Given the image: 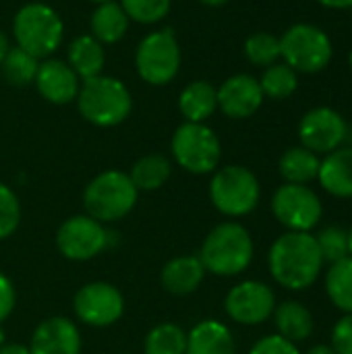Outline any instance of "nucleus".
<instances>
[{"instance_id":"1","label":"nucleus","mask_w":352,"mask_h":354,"mask_svg":"<svg viewBox=\"0 0 352 354\" xmlns=\"http://www.w3.org/2000/svg\"><path fill=\"white\" fill-rule=\"evenodd\" d=\"M268 268L278 286L301 292L313 286L322 276L324 257L311 232L286 230L272 243Z\"/></svg>"},{"instance_id":"2","label":"nucleus","mask_w":352,"mask_h":354,"mask_svg":"<svg viewBox=\"0 0 352 354\" xmlns=\"http://www.w3.org/2000/svg\"><path fill=\"white\" fill-rule=\"evenodd\" d=\"M253 253L255 245L251 232L239 222H222L210 230L197 257L207 274L232 278L251 266Z\"/></svg>"},{"instance_id":"3","label":"nucleus","mask_w":352,"mask_h":354,"mask_svg":"<svg viewBox=\"0 0 352 354\" xmlns=\"http://www.w3.org/2000/svg\"><path fill=\"white\" fill-rule=\"evenodd\" d=\"M79 114L93 127H116L129 118L133 112V95L129 87L108 75H98L93 79L81 81L77 93Z\"/></svg>"},{"instance_id":"4","label":"nucleus","mask_w":352,"mask_h":354,"mask_svg":"<svg viewBox=\"0 0 352 354\" xmlns=\"http://www.w3.org/2000/svg\"><path fill=\"white\" fill-rule=\"evenodd\" d=\"M12 35L19 48L37 60H44L62 46L64 23L50 4L29 2L17 10L12 19Z\"/></svg>"},{"instance_id":"5","label":"nucleus","mask_w":352,"mask_h":354,"mask_svg":"<svg viewBox=\"0 0 352 354\" xmlns=\"http://www.w3.org/2000/svg\"><path fill=\"white\" fill-rule=\"evenodd\" d=\"M139 199V191L133 185L129 172L106 170L89 180L83 191L85 214L98 222H116L129 216Z\"/></svg>"},{"instance_id":"6","label":"nucleus","mask_w":352,"mask_h":354,"mask_svg":"<svg viewBox=\"0 0 352 354\" xmlns=\"http://www.w3.org/2000/svg\"><path fill=\"white\" fill-rule=\"evenodd\" d=\"M261 199V185L245 166L228 164L214 172L210 180V201L212 205L228 216V218H243L249 216Z\"/></svg>"},{"instance_id":"7","label":"nucleus","mask_w":352,"mask_h":354,"mask_svg":"<svg viewBox=\"0 0 352 354\" xmlns=\"http://www.w3.org/2000/svg\"><path fill=\"white\" fill-rule=\"evenodd\" d=\"M330 35L311 23H295L280 35V60L297 73L313 75L332 62Z\"/></svg>"},{"instance_id":"8","label":"nucleus","mask_w":352,"mask_h":354,"mask_svg":"<svg viewBox=\"0 0 352 354\" xmlns=\"http://www.w3.org/2000/svg\"><path fill=\"white\" fill-rule=\"evenodd\" d=\"M174 162L191 174H210L222 160V143L205 122H183L170 141Z\"/></svg>"},{"instance_id":"9","label":"nucleus","mask_w":352,"mask_h":354,"mask_svg":"<svg viewBox=\"0 0 352 354\" xmlns=\"http://www.w3.org/2000/svg\"><path fill=\"white\" fill-rule=\"evenodd\" d=\"M180 60L183 54L176 33L168 27L147 33L135 50V68L139 77L154 87L174 81L180 71Z\"/></svg>"},{"instance_id":"10","label":"nucleus","mask_w":352,"mask_h":354,"mask_svg":"<svg viewBox=\"0 0 352 354\" xmlns=\"http://www.w3.org/2000/svg\"><path fill=\"white\" fill-rule=\"evenodd\" d=\"M272 214L293 232H311L324 218V203L309 185L284 183L272 195Z\"/></svg>"},{"instance_id":"11","label":"nucleus","mask_w":352,"mask_h":354,"mask_svg":"<svg viewBox=\"0 0 352 354\" xmlns=\"http://www.w3.org/2000/svg\"><path fill=\"white\" fill-rule=\"evenodd\" d=\"M110 232L102 222L87 214L64 220L56 232V247L62 257L71 261H89L110 245Z\"/></svg>"},{"instance_id":"12","label":"nucleus","mask_w":352,"mask_h":354,"mask_svg":"<svg viewBox=\"0 0 352 354\" xmlns=\"http://www.w3.org/2000/svg\"><path fill=\"white\" fill-rule=\"evenodd\" d=\"M75 315L89 328H110L124 313L122 292L108 282H89L73 299Z\"/></svg>"},{"instance_id":"13","label":"nucleus","mask_w":352,"mask_h":354,"mask_svg":"<svg viewBox=\"0 0 352 354\" xmlns=\"http://www.w3.org/2000/svg\"><path fill=\"white\" fill-rule=\"evenodd\" d=\"M276 309L274 290L259 280H243L232 286L224 299L226 315L241 326H261Z\"/></svg>"},{"instance_id":"14","label":"nucleus","mask_w":352,"mask_h":354,"mask_svg":"<svg viewBox=\"0 0 352 354\" xmlns=\"http://www.w3.org/2000/svg\"><path fill=\"white\" fill-rule=\"evenodd\" d=\"M346 135H349V124L344 116L330 106H317L307 110L299 122L301 145L317 156H326L342 147Z\"/></svg>"},{"instance_id":"15","label":"nucleus","mask_w":352,"mask_h":354,"mask_svg":"<svg viewBox=\"0 0 352 354\" xmlns=\"http://www.w3.org/2000/svg\"><path fill=\"white\" fill-rule=\"evenodd\" d=\"M218 89V108L224 116L232 120L251 118L263 104V91L259 87V79L247 73H239L228 77Z\"/></svg>"},{"instance_id":"16","label":"nucleus","mask_w":352,"mask_h":354,"mask_svg":"<svg viewBox=\"0 0 352 354\" xmlns=\"http://www.w3.org/2000/svg\"><path fill=\"white\" fill-rule=\"evenodd\" d=\"M33 83L39 95L54 106L75 102L81 87V79L77 77V73L68 66V62L60 58H44L37 66Z\"/></svg>"},{"instance_id":"17","label":"nucleus","mask_w":352,"mask_h":354,"mask_svg":"<svg viewBox=\"0 0 352 354\" xmlns=\"http://www.w3.org/2000/svg\"><path fill=\"white\" fill-rule=\"evenodd\" d=\"M81 332L68 317H48L31 334V354H81Z\"/></svg>"},{"instance_id":"18","label":"nucleus","mask_w":352,"mask_h":354,"mask_svg":"<svg viewBox=\"0 0 352 354\" xmlns=\"http://www.w3.org/2000/svg\"><path fill=\"white\" fill-rule=\"evenodd\" d=\"M205 274L207 272L197 255H180V257L170 259L162 268L160 282L166 292L174 297H187V295H193L201 286Z\"/></svg>"},{"instance_id":"19","label":"nucleus","mask_w":352,"mask_h":354,"mask_svg":"<svg viewBox=\"0 0 352 354\" xmlns=\"http://www.w3.org/2000/svg\"><path fill=\"white\" fill-rule=\"evenodd\" d=\"M317 183L322 189L338 199H352V147H338L319 164Z\"/></svg>"},{"instance_id":"20","label":"nucleus","mask_w":352,"mask_h":354,"mask_svg":"<svg viewBox=\"0 0 352 354\" xmlns=\"http://www.w3.org/2000/svg\"><path fill=\"white\" fill-rule=\"evenodd\" d=\"M185 354H237L230 328L218 319H203L187 332Z\"/></svg>"},{"instance_id":"21","label":"nucleus","mask_w":352,"mask_h":354,"mask_svg":"<svg viewBox=\"0 0 352 354\" xmlns=\"http://www.w3.org/2000/svg\"><path fill=\"white\" fill-rule=\"evenodd\" d=\"M272 317H274L276 334H280L282 338L295 344L305 342L315 330L313 313L299 301H284L276 305Z\"/></svg>"},{"instance_id":"22","label":"nucleus","mask_w":352,"mask_h":354,"mask_svg":"<svg viewBox=\"0 0 352 354\" xmlns=\"http://www.w3.org/2000/svg\"><path fill=\"white\" fill-rule=\"evenodd\" d=\"M185 122H205L218 110V89L210 81H191L178 95Z\"/></svg>"},{"instance_id":"23","label":"nucleus","mask_w":352,"mask_h":354,"mask_svg":"<svg viewBox=\"0 0 352 354\" xmlns=\"http://www.w3.org/2000/svg\"><path fill=\"white\" fill-rule=\"evenodd\" d=\"M68 66L77 73L81 81L93 79L102 75L104 64H106V52L104 44H100L91 33L87 35H77L68 44Z\"/></svg>"},{"instance_id":"24","label":"nucleus","mask_w":352,"mask_h":354,"mask_svg":"<svg viewBox=\"0 0 352 354\" xmlns=\"http://www.w3.org/2000/svg\"><path fill=\"white\" fill-rule=\"evenodd\" d=\"M129 17L122 10L120 2L116 0H108L95 6L93 15H91V35L100 41V44H116L120 41L127 31H129Z\"/></svg>"},{"instance_id":"25","label":"nucleus","mask_w":352,"mask_h":354,"mask_svg":"<svg viewBox=\"0 0 352 354\" xmlns=\"http://www.w3.org/2000/svg\"><path fill=\"white\" fill-rule=\"evenodd\" d=\"M319 164H322V158L317 153H313L311 149H307L303 145H297V147H288L280 156L278 172L284 178V183L309 185V183L317 180Z\"/></svg>"},{"instance_id":"26","label":"nucleus","mask_w":352,"mask_h":354,"mask_svg":"<svg viewBox=\"0 0 352 354\" xmlns=\"http://www.w3.org/2000/svg\"><path fill=\"white\" fill-rule=\"evenodd\" d=\"M170 174H172V164L162 153H149L139 158L129 172L137 191H158L168 183Z\"/></svg>"},{"instance_id":"27","label":"nucleus","mask_w":352,"mask_h":354,"mask_svg":"<svg viewBox=\"0 0 352 354\" xmlns=\"http://www.w3.org/2000/svg\"><path fill=\"white\" fill-rule=\"evenodd\" d=\"M326 295L342 313H352V257L330 263L326 272Z\"/></svg>"},{"instance_id":"28","label":"nucleus","mask_w":352,"mask_h":354,"mask_svg":"<svg viewBox=\"0 0 352 354\" xmlns=\"http://www.w3.org/2000/svg\"><path fill=\"white\" fill-rule=\"evenodd\" d=\"M259 87L263 91V97L270 100H286L290 97L299 87V73L293 71L284 62H274L263 68V75L259 79Z\"/></svg>"},{"instance_id":"29","label":"nucleus","mask_w":352,"mask_h":354,"mask_svg":"<svg viewBox=\"0 0 352 354\" xmlns=\"http://www.w3.org/2000/svg\"><path fill=\"white\" fill-rule=\"evenodd\" d=\"M187 332L176 324H160L151 328L143 342V354H185Z\"/></svg>"},{"instance_id":"30","label":"nucleus","mask_w":352,"mask_h":354,"mask_svg":"<svg viewBox=\"0 0 352 354\" xmlns=\"http://www.w3.org/2000/svg\"><path fill=\"white\" fill-rule=\"evenodd\" d=\"M37 66H39V60L19 46H15V48L10 46V50L6 52V56L0 64L2 77L6 79V83H10L15 87L31 85L35 81Z\"/></svg>"},{"instance_id":"31","label":"nucleus","mask_w":352,"mask_h":354,"mask_svg":"<svg viewBox=\"0 0 352 354\" xmlns=\"http://www.w3.org/2000/svg\"><path fill=\"white\" fill-rule=\"evenodd\" d=\"M245 58L255 66H270L280 60V37L270 31H255L245 39Z\"/></svg>"},{"instance_id":"32","label":"nucleus","mask_w":352,"mask_h":354,"mask_svg":"<svg viewBox=\"0 0 352 354\" xmlns=\"http://www.w3.org/2000/svg\"><path fill=\"white\" fill-rule=\"evenodd\" d=\"M120 6L127 12L129 21L154 25L170 12L172 0H120Z\"/></svg>"},{"instance_id":"33","label":"nucleus","mask_w":352,"mask_h":354,"mask_svg":"<svg viewBox=\"0 0 352 354\" xmlns=\"http://www.w3.org/2000/svg\"><path fill=\"white\" fill-rule=\"evenodd\" d=\"M319 253L324 257V263H336L344 257H349V241L346 230L340 226H326L315 236Z\"/></svg>"},{"instance_id":"34","label":"nucleus","mask_w":352,"mask_h":354,"mask_svg":"<svg viewBox=\"0 0 352 354\" xmlns=\"http://www.w3.org/2000/svg\"><path fill=\"white\" fill-rule=\"evenodd\" d=\"M21 222V203L17 193L0 183V241L8 239L15 234V230L19 228Z\"/></svg>"},{"instance_id":"35","label":"nucleus","mask_w":352,"mask_h":354,"mask_svg":"<svg viewBox=\"0 0 352 354\" xmlns=\"http://www.w3.org/2000/svg\"><path fill=\"white\" fill-rule=\"evenodd\" d=\"M249 354H301V351L295 342L282 338L280 334H270L259 338L251 346Z\"/></svg>"},{"instance_id":"36","label":"nucleus","mask_w":352,"mask_h":354,"mask_svg":"<svg viewBox=\"0 0 352 354\" xmlns=\"http://www.w3.org/2000/svg\"><path fill=\"white\" fill-rule=\"evenodd\" d=\"M336 354H352V313H344L334 330H332V344Z\"/></svg>"},{"instance_id":"37","label":"nucleus","mask_w":352,"mask_h":354,"mask_svg":"<svg viewBox=\"0 0 352 354\" xmlns=\"http://www.w3.org/2000/svg\"><path fill=\"white\" fill-rule=\"evenodd\" d=\"M15 305H17V290H15L10 278L0 272V326L12 313Z\"/></svg>"},{"instance_id":"38","label":"nucleus","mask_w":352,"mask_h":354,"mask_svg":"<svg viewBox=\"0 0 352 354\" xmlns=\"http://www.w3.org/2000/svg\"><path fill=\"white\" fill-rule=\"evenodd\" d=\"M322 6L332 8V10H346L352 8V0H317Z\"/></svg>"},{"instance_id":"39","label":"nucleus","mask_w":352,"mask_h":354,"mask_svg":"<svg viewBox=\"0 0 352 354\" xmlns=\"http://www.w3.org/2000/svg\"><path fill=\"white\" fill-rule=\"evenodd\" d=\"M0 354H31L29 346L23 344H2L0 346Z\"/></svg>"},{"instance_id":"40","label":"nucleus","mask_w":352,"mask_h":354,"mask_svg":"<svg viewBox=\"0 0 352 354\" xmlns=\"http://www.w3.org/2000/svg\"><path fill=\"white\" fill-rule=\"evenodd\" d=\"M305 354H336V351L330 344H317V346L309 348Z\"/></svg>"},{"instance_id":"41","label":"nucleus","mask_w":352,"mask_h":354,"mask_svg":"<svg viewBox=\"0 0 352 354\" xmlns=\"http://www.w3.org/2000/svg\"><path fill=\"white\" fill-rule=\"evenodd\" d=\"M10 50V44H8V37L0 31V64H2V60H4V56H6V52Z\"/></svg>"},{"instance_id":"42","label":"nucleus","mask_w":352,"mask_h":354,"mask_svg":"<svg viewBox=\"0 0 352 354\" xmlns=\"http://www.w3.org/2000/svg\"><path fill=\"white\" fill-rule=\"evenodd\" d=\"M201 4H205V6H224V4H228L230 0H199Z\"/></svg>"},{"instance_id":"43","label":"nucleus","mask_w":352,"mask_h":354,"mask_svg":"<svg viewBox=\"0 0 352 354\" xmlns=\"http://www.w3.org/2000/svg\"><path fill=\"white\" fill-rule=\"evenodd\" d=\"M346 241H349V255L352 257V226L346 230Z\"/></svg>"},{"instance_id":"44","label":"nucleus","mask_w":352,"mask_h":354,"mask_svg":"<svg viewBox=\"0 0 352 354\" xmlns=\"http://www.w3.org/2000/svg\"><path fill=\"white\" fill-rule=\"evenodd\" d=\"M4 340H6V336H4V328L0 326V346H2V344H6Z\"/></svg>"},{"instance_id":"45","label":"nucleus","mask_w":352,"mask_h":354,"mask_svg":"<svg viewBox=\"0 0 352 354\" xmlns=\"http://www.w3.org/2000/svg\"><path fill=\"white\" fill-rule=\"evenodd\" d=\"M349 66H351V73H352V50H351V54H349Z\"/></svg>"},{"instance_id":"46","label":"nucleus","mask_w":352,"mask_h":354,"mask_svg":"<svg viewBox=\"0 0 352 354\" xmlns=\"http://www.w3.org/2000/svg\"><path fill=\"white\" fill-rule=\"evenodd\" d=\"M89 2H95V4H102V2H108V0H89Z\"/></svg>"}]
</instances>
